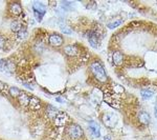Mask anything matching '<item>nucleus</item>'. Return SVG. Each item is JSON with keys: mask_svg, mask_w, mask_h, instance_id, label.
Masks as SVG:
<instances>
[{"mask_svg": "<svg viewBox=\"0 0 157 140\" xmlns=\"http://www.w3.org/2000/svg\"><path fill=\"white\" fill-rule=\"evenodd\" d=\"M28 105H30V108L32 109V110H38V109H40V106H41V103H40V100L37 97H30Z\"/></svg>", "mask_w": 157, "mask_h": 140, "instance_id": "nucleus-13", "label": "nucleus"}, {"mask_svg": "<svg viewBox=\"0 0 157 140\" xmlns=\"http://www.w3.org/2000/svg\"><path fill=\"white\" fill-rule=\"evenodd\" d=\"M48 42L51 46H60L63 44V38L58 34H51L48 37Z\"/></svg>", "mask_w": 157, "mask_h": 140, "instance_id": "nucleus-5", "label": "nucleus"}, {"mask_svg": "<svg viewBox=\"0 0 157 140\" xmlns=\"http://www.w3.org/2000/svg\"><path fill=\"white\" fill-rule=\"evenodd\" d=\"M103 121L107 127H113L117 122V119H116V116L113 115V114H106L103 117Z\"/></svg>", "mask_w": 157, "mask_h": 140, "instance_id": "nucleus-6", "label": "nucleus"}, {"mask_svg": "<svg viewBox=\"0 0 157 140\" xmlns=\"http://www.w3.org/2000/svg\"><path fill=\"white\" fill-rule=\"evenodd\" d=\"M11 30L15 33H20L25 31V28H23L22 22H20L19 20H14L13 22L11 23Z\"/></svg>", "mask_w": 157, "mask_h": 140, "instance_id": "nucleus-7", "label": "nucleus"}, {"mask_svg": "<svg viewBox=\"0 0 157 140\" xmlns=\"http://www.w3.org/2000/svg\"><path fill=\"white\" fill-rule=\"evenodd\" d=\"M34 14H35V17L37 19V21H42V18H43L45 12H46V8H45V6H43L42 3H40V2H35L34 3Z\"/></svg>", "mask_w": 157, "mask_h": 140, "instance_id": "nucleus-3", "label": "nucleus"}, {"mask_svg": "<svg viewBox=\"0 0 157 140\" xmlns=\"http://www.w3.org/2000/svg\"><path fill=\"white\" fill-rule=\"evenodd\" d=\"M60 27H61L62 32L66 33V34H71V30H70V28H68L67 27H66V25L64 24V23L60 22Z\"/></svg>", "mask_w": 157, "mask_h": 140, "instance_id": "nucleus-20", "label": "nucleus"}, {"mask_svg": "<svg viewBox=\"0 0 157 140\" xmlns=\"http://www.w3.org/2000/svg\"><path fill=\"white\" fill-rule=\"evenodd\" d=\"M104 140H111V136L110 135H106V136L104 137Z\"/></svg>", "mask_w": 157, "mask_h": 140, "instance_id": "nucleus-25", "label": "nucleus"}, {"mask_svg": "<svg viewBox=\"0 0 157 140\" xmlns=\"http://www.w3.org/2000/svg\"><path fill=\"white\" fill-rule=\"evenodd\" d=\"M46 114H47V116H48L49 118L54 119V118L57 117V115H58V111H57L52 105H48V106H47V109H46Z\"/></svg>", "mask_w": 157, "mask_h": 140, "instance_id": "nucleus-15", "label": "nucleus"}, {"mask_svg": "<svg viewBox=\"0 0 157 140\" xmlns=\"http://www.w3.org/2000/svg\"><path fill=\"white\" fill-rule=\"evenodd\" d=\"M122 22H123L122 19H116V20H112V21H110V22L107 23V28H117L118 25L122 24Z\"/></svg>", "mask_w": 157, "mask_h": 140, "instance_id": "nucleus-17", "label": "nucleus"}, {"mask_svg": "<svg viewBox=\"0 0 157 140\" xmlns=\"http://www.w3.org/2000/svg\"><path fill=\"white\" fill-rule=\"evenodd\" d=\"M138 119H139L140 123L147 125L150 123V115L146 112H140V114L138 115Z\"/></svg>", "mask_w": 157, "mask_h": 140, "instance_id": "nucleus-14", "label": "nucleus"}, {"mask_svg": "<svg viewBox=\"0 0 157 140\" xmlns=\"http://www.w3.org/2000/svg\"><path fill=\"white\" fill-rule=\"evenodd\" d=\"M35 50L37 52H42L44 50L43 44H42L41 42H37V43H36V46H35Z\"/></svg>", "mask_w": 157, "mask_h": 140, "instance_id": "nucleus-21", "label": "nucleus"}, {"mask_svg": "<svg viewBox=\"0 0 157 140\" xmlns=\"http://www.w3.org/2000/svg\"><path fill=\"white\" fill-rule=\"evenodd\" d=\"M155 116L157 117V105L155 106Z\"/></svg>", "mask_w": 157, "mask_h": 140, "instance_id": "nucleus-26", "label": "nucleus"}, {"mask_svg": "<svg viewBox=\"0 0 157 140\" xmlns=\"http://www.w3.org/2000/svg\"><path fill=\"white\" fill-rule=\"evenodd\" d=\"M88 40H89V43L90 46L94 49H96L99 46V38H97V35L93 32H90L88 34Z\"/></svg>", "mask_w": 157, "mask_h": 140, "instance_id": "nucleus-9", "label": "nucleus"}, {"mask_svg": "<svg viewBox=\"0 0 157 140\" xmlns=\"http://www.w3.org/2000/svg\"><path fill=\"white\" fill-rule=\"evenodd\" d=\"M89 129L92 132V134L96 137H99V124L96 121H91L89 123Z\"/></svg>", "mask_w": 157, "mask_h": 140, "instance_id": "nucleus-12", "label": "nucleus"}, {"mask_svg": "<svg viewBox=\"0 0 157 140\" xmlns=\"http://www.w3.org/2000/svg\"><path fill=\"white\" fill-rule=\"evenodd\" d=\"M8 90V85L3 83L2 81H0V92H5Z\"/></svg>", "mask_w": 157, "mask_h": 140, "instance_id": "nucleus-23", "label": "nucleus"}, {"mask_svg": "<svg viewBox=\"0 0 157 140\" xmlns=\"http://www.w3.org/2000/svg\"><path fill=\"white\" fill-rule=\"evenodd\" d=\"M90 70H91V72L94 77L96 78V80H99V81L102 82V83L107 82L108 77H107V74H106V72H105V68H103V65H102L99 61L92 62L91 65H90Z\"/></svg>", "mask_w": 157, "mask_h": 140, "instance_id": "nucleus-1", "label": "nucleus"}, {"mask_svg": "<svg viewBox=\"0 0 157 140\" xmlns=\"http://www.w3.org/2000/svg\"><path fill=\"white\" fill-rule=\"evenodd\" d=\"M64 52L68 56H75L78 53V49L77 46H67L64 47Z\"/></svg>", "mask_w": 157, "mask_h": 140, "instance_id": "nucleus-10", "label": "nucleus"}, {"mask_svg": "<svg viewBox=\"0 0 157 140\" xmlns=\"http://www.w3.org/2000/svg\"><path fill=\"white\" fill-rule=\"evenodd\" d=\"M57 101H58V102H60V103L65 102V100H64V99H62L61 97H57Z\"/></svg>", "mask_w": 157, "mask_h": 140, "instance_id": "nucleus-24", "label": "nucleus"}, {"mask_svg": "<svg viewBox=\"0 0 157 140\" xmlns=\"http://www.w3.org/2000/svg\"><path fill=\"white\" fill-rule=\"evenodd\" d=\"M140 94H141V96L144 99H150L152 96H153L154 93H153V91H151V90H149V89H144V90H141Z\"/></svg>", "mask_w": 157, "mask_h": 140, "instance_id": "nucleus-18", "label": "nucleus"}, {"mask_svg": "<svg viewBox=\"0 0 157 140\" xmlns=\"http://www.w3.org/2000/svg\"><path fill=\"white\" fill-rule=\"evenodd\" d=\"M9 93L11 94V96H13V97H19V96H20V94L22 93V92H21L19 89H17V87H9Z\"/></svg>", "mask_w": 157, "mask_h": 140, "instance_id": "nucleus-19", "label": "nucleus"}, {"mask_svg": "<svg viewBox=\"0 0 157 140\" xmlns=\"http://www.w3.org/2000/svg\"><path fill=\"white\" fill-rule=\"evenodd\" d=\"M124 61V55L122 52L120 51H115L113 53V62L115 63L116 65H120Z\"/></svg>", "mask_w": 157, "mask_h": 140, "instance_id": "nucleus-11", "label": "nucleus"}, {"mask_svg": "<svg viewBox=\"0 0 157 140\" xmlns=\"http://www.w3.org/2000/svg\"><path fill=\"white\" fill-rule=\"evenodd\" d=\"M68 120H69V117H68L67 114L64 112H59L57 117L54 118V122H56V125H58V127H63V125H65Z\"/></svg>", "mask_w": 157, "mask_h": 140, "instance_id": "nucleus-4", "label": "nucleus"}, {"mask_svg": "<svg viewBox=\"0 0 157 140\" xmlns=\"http://www.w3.org/2000/svg\"><path fill=\"white\" fill-rule=\"evenodd\" d=\"M9 11H11V13L13 14V15L18 16L22 13V8H21L19 2H13V3L11 4V6H9Z\"/></svg>", "mask_w": 157, "mask_h": 140, "instance_id": "nucleus-8", "label": "nucleus"}, {"mask_svg": "<svg viewBox=\"0 0 157 140\" xmlns=\"http://www.w3.org/2000/svg\"><path fill=\"white\" fill-rule=\"evenodd\" d=\"M67 135L70 137L71 139L75 140V139H78L83 136V130L80 125L78 124H70L69 127H67Z\"/></svg>", "mask_w": 157, "mask_h": 140, "instance_id": "nucleus-2", "label": "nucleus"}, {"mask_svg": "<svg viewBox=\"0 0 157 140\" xmlns=\"http://www.w3.org/2000/svg\"><path fill=\"white\" fill-rule=\"evenodd\" d=\"M19 98V101H20V103H22L23 105H25V104H28L30 103V96H27L24 92L23 93H21L20 94V96L18 97Z\"/></svg>", "mask_w": 157, "mask_h": 140, "instance_id": "nucleus-16", "label": "nucleus"}, {"mask_svg": "<svg viewBox=\"0 0 157 140\" xmlns=\"http://www.w3.org/2000/svg\"><path fill=\"white\" fill-rule=\"evenodd\" d=\"M5 47V38L0 35V50H3Z\"/></svg>", "mask_w": 157, "mask_h": 140, "instance_id": "nucleus-22", "label": "nucleus"}]
</instances>
